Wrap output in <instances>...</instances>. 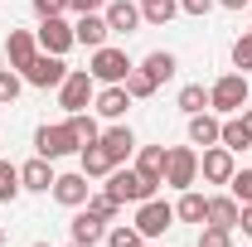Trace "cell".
<instances>
[{"label": "cell", "instance_id": "38", "mask_svg": "<svg viewBox=\"0 0 252 247\" xmlns=\"http://www.w3.org/2000/svg\"><path fill=\"white\" fill-rule=\"evenodd\" d=\"M63 10H68L63 0H34V15H39V20H49V15H63Z\"/></svg>", "mask_w": 252, "mask_h": 247}, {"label": "cell", "instance_id": "18", "mask_svg": "<svg viewBox=\"0 0 252 247\" xmlns=\"http://www.w3.org/2000/svg\"><path fill=\"white\" fill-rule=\"evenodd\" d=\"M219 131H223V122L214 117V112H194L189 117V146H219Z\"/></svg>", "mask_w": 252, "mask_h": 247}, {"label": "cell", "instance_id": "2", "mask_svg": "<svg viewBox=\"0 0 252 247\" xmlns=\"http://www.w3.org/2000/svg\"><path fill=\"white\" fill-rule=\"evenodd\" d=\"M248 97H252L248 73H223L219 83L209 88V107H214V112H223V117H238V112L248 107Z\"/></svg>", "mask_w": 252, "mask_h": 247}, {"label": "cell", "instance_id": "44", "mask_svg": "<svg viewBox=\"0 0 252 247\" xmlns=\"http://www.w3.org/2000/svg\"><path fill=\"white\" fill-rule=\"evenodd\" d=\"M34 247H54V243H34Z\"/></svg>", "mask_w": 252, "mask_h": 247}, {"label": "cell", "instance_id": "10", "mask_svg": "<svg viewBox=\"0 0 252 247\" xmlns=\"http://www.w3.org/2000/svg\"><path fill=\"white\" fill-rule=\"evenodd\" d=\"M97 146L107 151V160H112V165H126V160L136 155V131L117 122V126H107V131L97 136Z\"/></svg>", "mask_w": 252, "mask_h": 247}, {"label": "cell", "instance_id": "21", "mask_svg": "<svg viewBox=\"0 0 252 247\" xmlns=\"http://www.w3.org/2000/svg\"><path fill=\"white\" fill-rule=\"evenodd\" d=\"M68 233H73V243H88V247H97L102 238H107V223H102V218H93L88 209H83V214L68 223Z\"/></svg>", "mask_w": 252, "mask_h": 247}, {"label": "cell", "instance_id": "41", "mask_svg": "<svg viewBox=\"0 0 252 247\" xmlns=\"http://www.w3.org/2000/svg\"><path fill=\"white\" fill-rule=\"evenodd\" d=\"M219 5H223V10H248L252 0H219Z\"/></svg>", "mask_w": 252, "mask_h": 247}, {"label": "cell", "instance_id": "25", "mask_svg": "<svg viewBox=\"0 0 252 247\" xmlns=\"http://www.w3.org/2000/svg\"><path fill=\"white\" fill-rule=\"evenodd\" d=\"M204 214H209V199L194 194V189H185L180 204H175V218H180V223H204Z\"/></svg>", "mask_w": 252, "mask_h": 247}, {"label": "cell", "instance_id": "36", "mask_svg": "<svg viewBox=\"0 0 252 247\" xmlns=\"http://www.w3.org/2000/svg\"><path fill=\"white\" fill-rule=\"evenodd\" d=\"M107 247H146L136 228H107Z\"/></svg>", "mask_w": 252, "mask_h": 247}, {"label": "cell", "instance_id": "15", "mask_svg": "<svg viewBox=\"0 0 252 247\" xmlns=\"http://www.w3.org/2000/svg\"><path fill=\"white\" fill-rule=\"evenodd\" d=\"M73 39H78V44H88V49H102V44L112 39L107 15H102V10H97V15H78V20H73Z\"/></svg>", "mask_w": 252, "mask_h": 247}, {"label": "cell", "instance_id": "12", "mask_svg": "<svg viewBox=\"0 0 252 247\" xmlns=\"http://www.w3.org/2000/svg\"><path fill=\"white\" fill-rule=\"evenodd\" d=\"M34 54H39L34 30H10V34H5V59H10V68H15V73H25V68L34 63Z\"/></svg>", "mask_w": 252, "mask_h": 247}, {"label": "cell", "instance_id": "11", "mask_svg": "<svg viewBox=\"0 0 252 247\" xmlns=\"http://www.w3.org/2000/svg\"><path fill=\"white\" fill-rule=\"evenodd\" d=\"M233 170H238V165H233V151H228V146H209V151L199 155V175H204L209 185H228Z\"/></svg>", "mask_w": 252, "mask_h": 247}, {"label": "cell", "instance_id": "16", "mask_svg": "<svg viewBox=\"0 0 252 247\" xmlns=\"http://www.w3.org/2000/svg\"><path fill=\"white\" fill-rule=\"evenodd\" d=\"M93 107H97V117H107V122H122L126 107H131V93H126L122 83H107V88L93 97Z\"/></svg>", "mask_w": 252, "mask_h": 247}, {"label": "cell", "instance_id": "42", "mask_svg": "<svg viewBox=\"0 0 252 247\" xmlns=\"http://www.w3.org/2000/svg\"><path fill=\"white\" fill-rule=\"evenodd\" d=\"M243 131L252 136V107H243Z\"/></svg>", "mask_w": 252, "mask_h": 247}, {"label": "cell", "instance_id": "31", "mask_svg": "<svg viewBox=\"0 0 252 247\" xmlns=\"http://www.w3.org/2000/svg\"><path fill=\"white\" fill-rule=\"evenodd\" d=\"M126 93H131V102H136V97H151L160 88L156 78H151V73H141V68H131V73H126V83H122Z\"/></svg>", "mask_w": 252, "mask_h": 247}, {"label": "cell", "instance_id": "28", "mask_svg": "<svg viewBox=\"0 0 252 247\" xmlns=\"http://www.w3.org/2000/svg\"><path fill=\"white\" fill-rule=\"evenodd\" d=\"M20 165H10V160H5V155H0V204H15V199H20Z\"/></svg>", "mask_w": 252, "mask_h": 247}, {"label": "cell", "instance_id": "35", "mask_svg": "<svg viewBox=\"0 0 252 247\" xmlns=\"http://www.w3.org/2000/svg\"><path fill=\"white\" fill-rule=\"evenodd\" d=\"M199 247H233V228H214V223H204Z\"/></svg>", "mask_w": 252, "mask_h": 247}, {"label": "cell", "instance_id": "39", "mask_svg": "<svg viewBox=\"0 0 252 247\" xmlns=\"http://www.w3.org/2000/svg\"><path fill=\"white\" fill-rule=\"evenodd\" d=\"M214 5H219V0H180V10H185V15H199V20H204Z\"/></svg>", "mask_w": 252, "mask_h": 247}, {"label": "cell", "instance_id": "17", "mask_svg": "<svg viewBox=\"0 0 252 247\" xmlns=\"http://www.w3.org/2000/svg\"><path fill=\"white\" fill-rule=\"evenodd\" d=\"M54 180H59V175H54V160H44V155H34L30 165H20V185L34 189V194H49Z\"/></svg>", "mask_w": 252, "mask_h": 247}, {"label": "cell", "instance_id": "20", "mask_svg": "<svg viewBox=\"0 0 252 247\" xmlns=\"http://www.w3.org/2000/svg\"><path fill=\"white\" fill-rule=\"evenodd\" d=\"M165 160H170L165 146H136V170L146 180H156V185H165Z\"/></svg>", "mask_w": 252, "mask_h": 247}, {"label": "cell", "instance_id": "9", "mask_svg": "<svg viewBox=\"0 0 252 247\" xmlns=\"http://www.w3.org/2000/svg\"><path fill=\"white\" fill-rule=\"evenodd\" d=\"M34 39H39V49H44V54H68V49L78 44V39H73V25H68L63 15H49V20H39Z\"/></svg>", "mask_w": 252, "mask_h": 247}, {"label": "cell", "instance_id": "30", "mask_svg": "<svg viewBox=\"0 0 252 247\" xmlns=\"http://www.w3.org/2000/svg\"><path fill=\"white\" fill-rule=\"evenodd\" d=\"M83 209H88L93 218H102V223H112V218L122 214V204H117V199H112L107 189H102V194H88V204H83Z\"/></svg>", "mask_w": 252, "mask_h": 247}, {"label": "cell", "instance_id": "27", "mask_svg": "<svg viewBox=\"0 0 252 247\" xmlns=\"http://www.w3.org/2000/svg\"><path fill=\"white\" fill-rule=\"evenodd\" d=\"M219 146H228L233 155H238V151H248V146H252V136L243 131V117H228V122H223V131H219Z\"/></svg>", "mask_w": 252, "mask_h": 247}, {"label": "cell", "instance_id": "14", "mask_svg": "<svg viewBox=\"0 0 252 247\" xmlns=\"http://www.w3.org/2000/svg\"><path fill=\"white\" fill-rule=\"evenodd\" d=\"M88 194H93V185H88L83 170H73V175H59V180H54V199H59L63 209H83Z\"/></svg>", "mask_w": 252, "mask_h": 247}, {"label": "cell", "instance_id": "29", "mask_svg": "<svg viewBox=\"0 0 252 247\" xmlns=\"http://www.w3.org/2000/svg\"><path fill=\"white\" fill-rule=\"evenodd\" d=\"M180 112H185V117L209 112V93H204V83H185V88H180Z\"/></svg>", "mask_w": 252, "mask_h": 247}, {"label": "cell", "instance_id": "37", "mask_svg": "<svg viewBox=\"0 0 252 247\" xmlns=\"http://www.w3.org/2000/svg\"><path fill=\"white\" fill-rule=\"evenodd\" d=\"M73 15H97V10H107V0H63Z\"/></svg>", "mask_w": 252, "mask_h": 247}, {"label": "cell", "instance_id": "43", "mask_svg": "<svg viewBox=\"0 0 252 247\" xmlns=\"http://www.w3.org/2000/svg\"><path fill=\"white\" fill-rule=\"evenodd\" d=\"M0 247H5V228H0Z\"/></svg>", "mask_w": 252, "mask_h": 247}, {"label": "cell", "instance_id": "34", "mask_svg": "<svg viewBox=\"0 0 252 247\" xmlns=\"http://www.w3.org/2000/svg\"><path fill=\"white\" fill-rule=\"evenodd\" d=\"M228 194H233L238 204H252V170H233V180H228Z\"/></svg>", "mask_w": 252, "mask_h": 247}, {"label": "cell", "instance_id": "40", "mask_svg": "<svg viewBox=\"0 0 252 247\" xmlns=\"http://www.w3.org/2000/svg\"><path fill=\"white\" fill-rule=\"evenodd\" d=\"M238 228H243V233L252 238V204H243V214H238Z\"/></svg>", "mask_w": 252, "mask_h": 247}, {"label": "cell", "instance_id": "23", "mask_svg": "<svg viewBox=\"0 0 252 247\" xmlns=\"http://www.w3.org/2000/svg\"><path fill=\"white\" fill-rule=\"evenodd\" d=\"M136 68H141V73H151L156 83H165V78H175V68H180V63H175V54H170V49H156V54H146Z\"/></svg>", "mask_w": 252, "mask_h": 247}, {"label": "cell", "instance_id": "22", "mask_svg": "<svg viewBox=\"0 0 252 247\" xmlns=\"http://www.w3.org/2000/svg\"><path fill=\"white\" fill-rule=\"evenodd\" d=\"M78 165H83L88 180H107V175H112V160H107L102 146H83V151H78Z\"/></svg>", "mask_w": 252, "mask_h": 247}, {"label": "cell", "instance_id": "6", "mask_svg": "<svg viewBox=\"0 0 252 247\" xmlns=\"http://www.w3.org/2000/svg\"><path fill=\"white\" fill-rule=\"evenodd\" d=\"M131 68H136V63L126 59V49H112V44L93 49V63H88V73H93L102 88H107V83H126V73H131Z\"/></svg>", "mask_w": 252, "mask_h": 247}, {"label": "cell", "instance_id": "8", "mask_svg": "<svg viewBox=\"0 0 252 247\" xmlns=\"http://www.w3.org/2000/svg\"><path fill=\"white\" fill-rule=\"evenodd\" d=\"M170 223H175V209H170L165 199H146V204H136V223H131V228H136L141 238H160Z\"/></svg>", "mask_w": 252, "mask_h": 247}, {"label": "cell", "instance_id": "46", "mask_svg": "<svg viewBox=\"0 0 252 247\" xmlns=\"http://www.w3.org/2000/svg\"><path fill=\"white\" fill-rule=\"evenodd\" d=\"M0 146H5V141H0Z\"/></svg>", "mask_w": 252, "mask_h": 247}, {"label": "cell", "instance_id": "19", "mask_svg": "<svg viewBox=\"0 0 252 247\" xmlns=\"http://www.w3.org/2000/svg\"><path fill=\"white\" fill-rule=\"evenodd\" d=\"M238 214H243V204H238L233 194H214V199H209L204 223H214V228H238Z\"/></svg>", "mask_w": 252, "mask_h": 247}, {"label": "cell", "instance_id": "1", "mask_svg": "<svg viewBox=\"0 0 252 247\" xmlns=\"http://www.w3.org/2000/svg\"><path fill=\"white\" fill-rule=\"evenodd\" d=\"M156 180H146L136 165H112V175H107V194L117 199V204H146V199H156Z\"/></svg>", "mask_w": 252, "mask_h": 247}, {"label": "cell", "instance_id": "45", "mask_svg": "<svg viewBox=\"0 0 252 247\" xmlns=\"http://www.w3.org/2000/svg\"><path fill=\"white\" fill-rule=\"evenodd\" d=\"M68 247H88V243H68Z\"/></svg>", "mask_w": 252, "mask_h": 247}, {"label": "cell", "instance_id": "47", "mask_svg": "<svg viewBox=\"0 0 252 247\" xmlns=\"http://www.w3.org/2000/svg\"><path fill=\"white\" fill-rule=\"evenodd\" d=\"M248 10H252V5H248Z\"/></svg>", "mask_w": 252, "mask_h": 247}, {"label": "cell", "instance_id": "3", "mask_svg": "<svg viewBox=\"0 0 252 247\" xmlns=\"http://www.w3.org/2000/svg\"><path fill=\"white\" fill-rule=\"evenodd\" d=\"M93 97H97V78L88 68H68V78L59 83V107L63 112H88Z\"/></svg>", "mask_w": 252, "mask_h": 247}, {"label": "cell", "instance_id": "7", "mask_svg": "<svg viewBox=\"0 0 252 247\" xmlns=\"http://www.w3.org/2000/svg\"><path fill=\"white\" fill-rule=\"evenodd\" d=\"M20 78H25L30 88H44V93H49V88H59L63 78H68V63H63V54H44V49H39L34 63L20 73Z\"/></svg>", "mask_w": 252, "mask_h": 247}, {"label": "cell", "instance_id": "5", "mask_svg": "<svg viewBox=\"0 0 252 247\" xmlns=\"http://www.w3.org/2000/svg\"><path fill=\"white\" fill-rule=\"evenodd\" d=\"M165 185L180 189V194L199 185V151H189V146H170V160H165Z\"/></svg>", "mask_w": 252, "mask_h": 247}, {"label": "cell", "instance_id": "26", "mask_svg": "<svg viewBox=\"0 0 252 247\" xmlns=\"http://www.w3.org/2000/svg\"><path fill=\"white\" fill-rule=\"evenodd\" d=\"M180 15V0H141V20L146 25H170Z\"/></svg>", "mask_w": 252, "mask_h": 247}, {"label": "cell", "instance_id": "24", "mask_svg": "<svg viewBox=\"0 0 252 247\" xmlns=\"http://www.w3.org/2000/svg\"><path fill=\"white\" fill-rule=\"evenodd\" d=\"M68 131L78 136V146H97V136H102V126H97L93 112H68Z\"/></svg>", "mask_w": 252, "mask_h": 247}, {"label": "cell", "instance_id": "33", "mask_svg": "<svg viewBox=\"0 0 252 247\" xmlns=\"http://www.w3.org/2000/svg\"><path fill=\"white\" fill-rule=\"evenodd\" d=\"M233 68L238 73H252V30L233 39Z\"/></svg>", "mask_w": 252, "mask_h": 247}, {"label": "cell", "instance_id": "4", "mask_svg": "<svg viewBox=\"0 0 252 247\" xmlns=\"http://www.w3.org/2000/svg\"><path fill=\"white\" fill-rule=\"evenodd\" d=\"M34 151L44 155V160H63V155H78L83 146H78V136L68 131V122H59V126L44 122L39 131H34Z\"/></svg>", "mask_w": 252, "mask_h": 247}, {"label": "cell", "instance_id": "32", "mask_svg": "<svg viewBox=\"0 0 252 247\" xmlns=\"http://www.w3.org/2000/svg\"><path fill=\"white\" fill-rule=\"evenodd\" d=\"M20 88H25V78H20L15 68H0V107H15Z\"/></svg>", "mask_w": 252, "mask_h": 247}, {"label": "cell", "instance_id": "13", "mask_svg": "<svg viewBox=\"0 0 252 247\" xmlns=\"http://www.w3.org/2000/svg\"><path fill=\"white\" fill-rule=\"evenodd\" d=\"M107 30L112 34H136L141 30V0H107Z\"/></svg>", "mask_w": 252, "mask_h": 247}]
</instances>
